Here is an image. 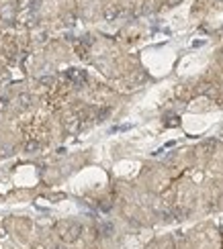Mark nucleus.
<instances>
[{
    "instance_id": "nucleus-2",
    "label": "nucleus",
    "mask_w": 223,
    "mask_h": 249,
    "mask_svg": "<svg viewBox=\"0 0 223 249\" xmlns=\"http://www.w3.org/2000/svg\"><path fill=\"white\" fill-rule=\"evenodd\" d=\"M68 78L72 80L74 84H84V82H86V73L82 72V69L72 68V69H68Z\"/></svg>"
},
{
    "instance_id": "nucleus-7",
    "label": "nucleus",
    "mask_w": 223,
    "mask_h": 249,
    "mask_svg": "<svg viewBox=\"0 0 223 249\" xmlns=\"http://www.w3.org/2000/svg\"><path fill=\"white\" fill-rule=\"evenodd\" d=\"M27 149H29V151H35V149H37V143H29V145H27Z\"/></svg>"
},
{
    "instance_id": "nucleus-6",
    "label": "nucleus",
    "mask_w": 223,
    "mask_h": 249,
    "mask_svg": "<svg viewBox=\"0 0 223 249\" xmlns=\"http://www.w3.org/2000/svg\"><path fill=\"white\" fill-rule=\"evenodd\" d=\"M41 82H43V84H53V76H43Z\"/></svg>"
},
{
    "instance_id": "nucleus-4",
    "label": "nucleus",
    "mask_w": 223,
    "mask_h": 249,
    "mask_svg": "<svg viewBox=\"0 0 223 249\" xmlns=\"http://www.w3.org/2000/svg\"><path fill=\"white\" fill-rule=\"evenodd\" d=\"M98 231H100L102 235H107V237H109V235H113V225H111V223H100Z\"/></svg>"
},
{
    "instance_id": "nucleus-3",
    "label": "nucleus",
    "mask_w": 223,
    "mask_h": 249,
    "mask_svg": "<svg viewBox=\"0 0 223 249\" xmlns=\"http://www.w3.org/2000/svg\"><path fill=\"white\" fill-rule=\"evenodd\" d=\"M117 16H119V8L117 6H109L104 10V20H115Z\"/></svg>"
},
{
    "instance_id": "nucleus-5",
    "label": "nucleus",
    "mask_w": 223,
    "mask_h": 249,
    "mask_svg": "<svg viewBox=\"0 0 223 249\" xmlns=\"http://www.w3.org/2000/svg\"><path fill=\"white\" fill-rule=\"evenodd\" d=\"M19 100H20V104H23V106H27V104H29V94H23Z\"/></svg>"
},
{
    "instance_id": "nucleus-1",
    "label": "nucleus",
    "mask_w": 223,
    "mask_h": 249,
    "mask_svg": "<svg viewBox=\"0 0 223 249\" xmlns=\"http://www.w3.org/2000/svg\"><path fill=\"white\" fill-rule=\"evenodd\" d=\"M80 233H82V225H80V223H70L64 231V239L66 241H76L80 237Z\"/></svg>"
}]
</instances>
